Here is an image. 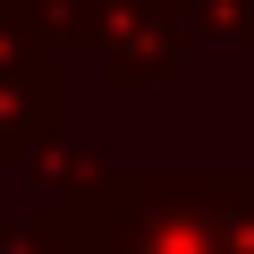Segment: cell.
<instances>
[{"label":"cell","mask_w":254,"mask_h":254,"mask_svg":"<svg viewBox=\"0 0 254 254\" xmlns=\"http://www.w3.org/2000/svg\"><path fill=\"white\" fill-rule=\"evenodd\" d=\"M0 254H68V246L51 220H34V229H0Z\"/></svg>","instance_id":"6da1fadb"}]
</instances>
